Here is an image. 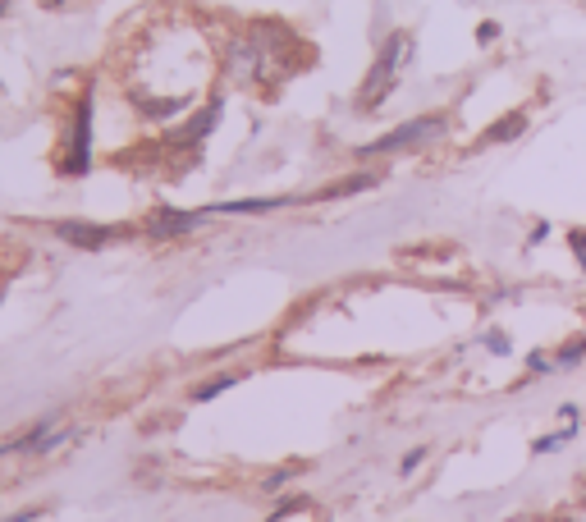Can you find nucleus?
<instances>
[{
    "label": "nucleus",
    "instance_id": "f03ea898",
    "mask_svg": "<svg viewBox=\"0 0 586 522\" xmlns=\"http://www.w3.org/2000/svg\"><path fill=\"white\" fill-rule=\"evenodd\" d=\"M449 133V115H417V120H403L399 129L380 133L376 142L358 147L362 161H376V156H399V152H417V147H431Z\"/></svg>",
    "mask_w": 586,
    "mask_h": 522
},
{
    "label": "nucleus",
    "instance_id": "9b49d317",
    "mask_svg": "<svg viewBox=\"0 0 586 522\" xmlns=\"http://www.w3.org/2000/svg\"><path fill=\"white\" fill-rule=\"evenodd\" d=\"M573 435H577V422H564V431L536 435V440H532V454H536V458H541V454H554V449H559V445H568Z\"/></svg>",
    "mask_w": 586,
    "mask_h": 522
},
{
    "label": "nucleus",
    "instance_id": "aec40b11",
    "mask_svg": "<svg viewBox=\"0 0 586 522\" xmlns=\"http://www.w3.org/2000/svg\"><path fill=\"white\" fill-rule=\"evenodd\" d=\"M0 5H5V0H0Z\"/></svg>",
    "mask_w": 586,
    "mask_h": 522
},
{
    "label": "nucleus",
    "instance_id": "39448f33",
    "mask_svg": "<svg viewBox=\"0 0 586 522\" xmlns=\"http://www.w3.org/2000/svg\"><path fill=\"white\" fill-rule=\"evenodd\" d=\"M207 220V211H184V207H152L142 229H147V239H184L193 234L197 225Z\"/></svg>",
    "mask_w": 586,
    "mask_h": 522
},
{
    "label": "nucleus",
    "instance_id": "0eeeda50",
    "mask_svg": "<svg viewBox=\"0 0 586 522\" xmlns=\"http://www.w3.org/2000/svg\"><path fill=\"white\" fill-rule=\"evenodd\" d=\"M298 207V193H280V197H239V202H216L207 207V216H266V211H284Z\"/></svg>",
    "mask_w": 586,
    "mask_h": 522
},
{
    "label": "nucleus",
    "instance_id": "f257e3e1",
    "mask_svg": "<svg viewBox=\"0 0 586 522\" xmlns=\"http://www.w3.org/2000/svg\"><path fill=\"white\" fill-rule=\"evenodd\" d=\"M408 60H413V33H390L385 37V46L376 51V60H371V69H367V78H362L353 106L358 110H380L385 106V97L394 92V83H399V74H403Z\"/></svg>",
    "mask_w": 586,
    "mask_h": 522
},
{
    "label": "nucleus",
    "instance_id": "7ed1b4c3",
    "mask_svg": "<svg viewBox=\"0 0 586 522\" xmlns=\"http://www.w3.org/2000/svg\"><path fill=\"white\" fill-rule=\"evenodd\" d=\"M92 170V92H83L69 115L65 147H60V174H87Z\"/></svg>",
    "mask_w": 586,
    "mask_h": 522
},
{
    "label": "nucleus",
    "instance_id": "20e7f679",
    "mask_svg": "<svg viewBox=\"0 0 586 522\" xmlns=\"http://www.w3.org/2000/svg\"><path fill=\"white\" fill-rule=\"evenodd\" d=\"M51 234L78 252H101V248H110V243H124L133 229L129 225H97V220H55Z\"/></svg>",
    "mask_w": 586,
    "mask_h": 522
},
{
    "label": "nucleus",
    "instance_id": "2eb2a0df",
    "mask_svg": "<svg viewBox=\"0 0 586 522\" xmlns=\"http://www.w3.org/2000/svg\"><path fill=\"white\" fill-rule=\"evenodd\" d=\"M426 454H431V449H426V445L408 449V454H403V463H399V472H403V477H413V472H417V468H422V463H426Z\"/></svg>",
    "mask_w": 586,
    "mask_h": 522
},
{
    "label": "nucleus",
    "instance_id": "f8f14e48",
    "mask_svg": "<svg viewBox=\"0 0 586 522\" xmlns=\"http://www.w3.org/2000/svg\"><path fill=\"white\" fill-rule=\"evenodd\" d=\"M577 362H586V335L573 339V344H559V348H554V367H559V371L577 367Z\"/></svg>",
    "mask_w": 586,
    "mask_h": 522
},
{
    "label": "nucleus",
    "instance_id": "f3484780",
    "mask_svg": "<svg viewBox=\"0 0 586 522\" xmlns=\"http://www.w3.org/2000/svg\"><path fill=\"white\" fill-rule=\"evenodd\" d=\"M568 248L577 252V261H582V271H586V229H568Z\"/></svg>",
    "mask_w": 586,
    "mask_h": 522
},
{
    "label": "nucleus",
    "instance_id": "6ab92c4d",
    "mask_svg": "<svg viewBox=\"0 0 586 522\" xmlns=\"http://www.w3.org/2000/svg\"><path fill=\"white\" fill-rule=\"evenodd\" d=\"M545 239H550V225H545V220H536V225H532V239H527V243L536 248V243H545Z\"/></svg>",
    "mask_w": 586,
    "mask_h": 522
},
{
    "label": "nucleus",
    "instance_id": "4468645a",
    "mask_svg": "<svg viewBox=\"0 0 586 522\" xmlns=\"http://www.w3.org/2000/svg\"><path fill=\"white\" fill-rule=\"evenodd\" d=\"M481 348H486V353H495V358H509V353H513L509 335H504L500 326H495V330H486V335H481Z\"/></svg>",
    "mask_w": 586,
    "mask_h": 522
},
{
    "label": "nucleus",
    "instance_id": "dca6fc26",
    "mask_svg": "<svg viewBox=\"0 0 586 522\" xmlns=\"http://www.w3.org/2000/svg\"><path fill=\"white\" fill-rule=\"evenodd\" d=\"M293 472H298V468H280V472H271V477L261 481V490H266V495H275V490H284V486H289V481H293Z\"/></svg>",
    "mask_w": 586,
    "mask_h": 522
},
{
    "label": "nucleus",
    "instance_id": "423d86ee",
    "mask_svg": "<svg viewBox=\"0 0 586 522\" xmlns=\"http://www.w3.org/2000/svg\"><path fill=\"white\" fill-rule=\"evenodd\" d=\"M220 115H225V101H220V97H211L207 106H202V110H193V115H188V120L179 124V129H174L165 142H170V147H188V152H197V147L207 142V133L220 124Z\"/></svg>",
    "mask_w": 586,
    "mask_h": 522
},
{
    "label": "nucleus",
    "instance_id": "1a4fd4ad",
    "mask_svg": "<svg viewBox=\"0 0 586 522\" xmlns=\"http://www.w3.org/2000/svg\"><path fill=\"white\" fill-rule=\"evenodd\" d=\"M527 133V110H509L504 120H495L481 133V147H504V142H518Z\"/></svg>",
    "mask_w": 586,
    "mask_h": 522
},
{
    "label": "nucleus",
    "instance_id": "9d476101",
    "mask_svg": "<svg viewBox=\"0 0 586 522\" xmlns=\"http://www.w3.org/2000/svg\"><path fill=\"white\" fill-rule=\"evenodd\" d=\"M239 381H243V371H220V376H211V381L193 385V394H188V399H193V403H211V399H220L225 390H234Z\"/></svg>",
    "mask_w": 586,
    "mask_h": 522
},
{
    "label": "nucleus",
    "instance_id": "6e6552de",
    "mask_svg": "<svg viewBox=\"0 0 586 522\" xmlns=\"http://www.w3.org/2000/svg\"><path fill=\"white\" fill-rule=\"evenodd\" d=\"M376 184H380V174H371V170H358V174H348V179H335V184L316 188V193H298V207H307V202H339V197L367 193V188H376Z\"/></svg>",
    "mask_w": 586,
    "mask_h": 522
},
{
    "label": "nucleus",
    "instance_id": "ddd939ff",
    "mask_svg": "<svg viewBox=\"0 0 586 522\" xmlns=\"http://www.w3.org/2000/svg\"><path fill=\"white\" fill-rule=\"evenodd\" d=\"M554 353H541V348H536V353H527V376H532V381H550L554 376Z\"/></svg>",
    "mask_w": 586,
    "mask_h": 522
},
{
    "label": "nucleus",
    "instance_id": "a211bd4d",
    "mask_svg": "<svg viewBox=\"0 0 586 522\" xmlns=\"http://www.w3.org/2000/svg\"><path fill=\"white\" fill-rule=\"evenodd\" d=\"M477 42H481V46L500 42V23H495V19H486V23H481V28H477Z\"/></svg>",
    "mask_w": 586,
    "mask_h": 522
}]
</instances>
